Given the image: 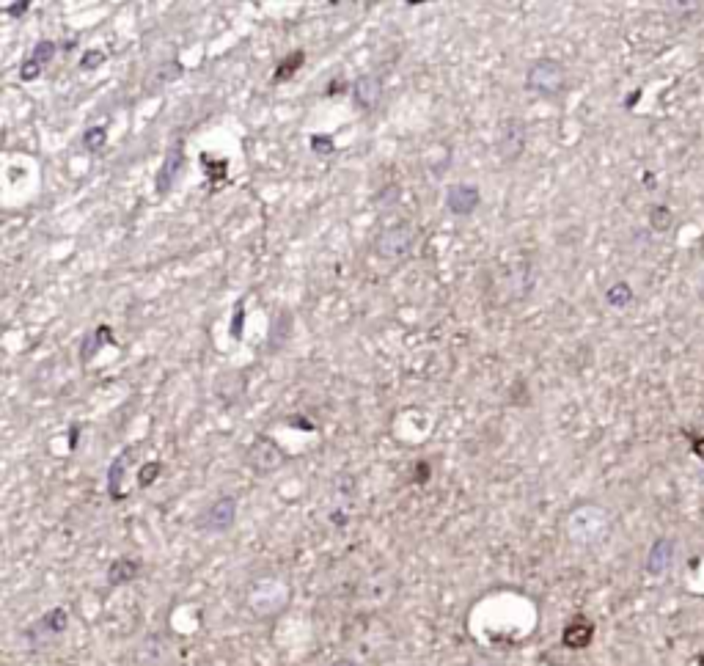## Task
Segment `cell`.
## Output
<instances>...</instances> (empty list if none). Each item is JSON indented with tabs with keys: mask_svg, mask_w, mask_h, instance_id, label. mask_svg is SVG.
<instances>
[{
	"mask_svg": "<svg viewBox=\"0 0 704 666\" xmlns=\"http://www.w3.org/2000/svg\"><path fill=\"white\" fill-rule=\"evenodd\" d=\"M55 50H58V45H55L53 39H42V42H36V45H33L31 58L39 64V67H47V64L55 58Z\"/></svg>",
	"mask_w": 704,
	"mask_h": 666,
	"instance_id": "7402d4cb",
	"label": "cell"
},
{
	"mask_svg": "<svg viewBox=\"0 0 704 666\" xmlns=\"http://www.w3.org/2000/svg\"><path fill=\"white\" fill-rule=\"evenodd\" d=\"M141 576V559L138 556H119L113 559L108 567V587H124V584H132L135 578Z\"/></svg>",
	"mask_w": 704,
	"mask_h": 666,
	"instance_id": "5bb4252c",
	"label": "cell"
},
{
	"mask_svg": "<svg viewBox=\"0 0 704 666\" xmlns=\"http://www.w3.org/2000/svg\"><path fill=\"white\" fill-rule=\"evenodd\" d=\"M174 664V650L165 636L149 633L138 647H135V666H171Z\"/></svg>",
	"mask_w": 704,
	"mask_h": 666,
	"instance_id": "8fae6325",
	"label": "cell"
},
{
	"mask_svg": "<svg viewBox=\"0 0 704 666\" xmlns=\"http://www.w3.org/2000/svg\"><path fill=\"white\" fill-rule=\"evenodd\" d=\"M308 146H311V152L319 157H330L333 152H336V144H333V135H325V133H314L311 138H308Z\"/></svg>",
	"mask_w": 704,
	"mask_h": 666,
	"instance_id": "603a6c76",
	"label": "cell"
},
{
	"mask_svg": "<svg viewBox=\"0 0 704 666\" xmlns=\"http://www.w3.org/2000/svg\"><path fill=\"white\" fill-rule=\"evenodd\" d=\"M204 168H207L209 182H212V185H218L220 179L226 177V168H229V163H226V160H212L209 155H204Z\"/></svg>",
	"mask_w": 704,
	"mask_h": 666,
	"instance_id": "484cf974",
	"label": "cell"
},
{
	"mask_svg": "<svg viewBox=\"0 0 704 666\" xmlns=\"http://www.w3.org/2000/svg\"><path fill=\"white\" fill-rule=\"evenodd\" d=\"M240 515V501L231 493H223L215 501H209L207 507L201 510V515L196 518V529L201 534H226L234 529Z\"/></svg>",
	"mask_w": 704,
	"mask_h": 666,
	"instance_id": "277c9868",
	"label": "cell"
},
{
	"mask_svg": "<svg viewBox=\"0 0 704 666\" xmlns=\"http://www.w3.org/2000/svg\"><path fill=\"white\" fill-rule=\"evenodd\" d=\"M242 328H245V306H237L234 320H231V339H240Z\"/></svg>",
	"mask_w": 704,
	"mask_h": 666,
	"instance_id": "f1b7e54d",
	"label": "cell"
},
{
	"mask_svg": "<svg viewBox=\"0 0 704 666\" xmlns=\"http://www.w3.org/2000/svg\"><path fill=\"white\" fill-rule=\"evenodd\" d=\"M182 72H185V67H182L179 61H165V64H160V67L152 72V78L146 83V91H160L163 86H168V83H174L176 78H182Z\"/></svg>",
	"mask_w": 704,
	"mask_h": 666,
	"instance_id": "ac0fdd59",
	"label": "cell"
},
{
	"mask_svg": "<svg viewBox=\"0 0 704 666\" xmlns=\"http://www.w3.org/2000/svg\"><path fill=\"white\" fill-rule=\"evenodd\" d=\"M330 521L336 523V526H347V521H350V518H347V512L344 510H333L330 512Z\"/></svg>",
	"mask_w": 704,
	"mask_h": 666,
	"instance_id": "d6a6232c",
	"label": "cell"
},
{
	"mask_svg": "<svg viewBox=\"0 0 704 666\" xmlns=\"http://www.w3.org/2000/svg\"><path fill=\"white\" fill-rule=\"evenodd\" d=\"M330 666H361L355 658H336Z\"/></svg>",
	"mask_w": 704,
	"mask_h": 666,
	"instance_id": "d590c367",
	"label": "cell"
},
{
	"mask_svg": "<svg viewBox=\"0 0 704 666\" xmlns=\"http://www.w3.org/2000/svg\"><path fill=\"white\" fill-rule=\"evenodd\" d=\"M526 91L542 100H559L567 91V69L556 58H534L526 69Z\"/></svg>",
	"mask_w": 704,
	"mask_h": 666,
	"instance_id": "3957f363",
	"label": "cell"
},
{
	"mask_svg": "<svg viewBox=\"0 0 704 666\" xmlns=\"http://www.w3.org/2000/svg\"><path fill=\"white\" fill-rule=\"evenodd\" d=\"M383 97V80L380 75H358L352 83V102L361 108V111H374L380 105Z\"/></svg>",
	"mask_w": 704,
	"mask_h": 666,
	"instance_id": "4fadbf2b",
	"label": "cell"
},
{
	"mask_svg": "<svg viewBox=\"0 0 704 666\" xmlns=\"http://www.w3.org/2000/svg\"><path fill=\"white\" fill-rule=\"evenodd\" d=\"M674 554H677V543L671 537H658L655 543L649 545L647 554V573L652 578H663L674 565Z\"/></svg>",
	"mask_w": 704,
	"mask_h": 666,
	"instance_id": "7c38bea8",
	"label": "cell"
},
{
	"mask_svg": "<svg viewBox=\"0 0 704 666\" xmlns=\"http://www.w3.org/2000/svg\"><path fill=\"white\" fill-rule=\"evenodd\" d=\"M105 345H116L113 328H110V325H97L94 331L86 333V339H83V345H80V361H83V364L94 361V358L99 356V350Z\"/></svg>",
	"mask_w": 704,
	"mask_h": 666,
	"instance_id": "2e32d148",
	"label": "cell"
},
{
	"mask_svg": "<svg viewBox=\"0 0 704 666\" xmlns=\"http://www.w3.org/2000/svg\"><path fill=\"white\" fill-rule=\"evenodd\" d=\"M413 479H416L418 485H424L429 479V463H418L416 466V474H413Z\"/></svg>",
	"mask_w": 704,
	"mask_h": 666,
	"instance_id": "4dcf8cb0",
	"label": "cell"
},
{
	"mask_svg": "<svg viewBox=\"0 0 704 666\" xmlns=\"http://www.w3.org/2000/svg\"><path fill=\"white\" fill-rule=\"evenodd\" d=\"M77 438H80V424L69 427V449H77Z\"/></svg>",
	"mask_w": 704,
	"mask_h": 666,
	"instance_id": "e575fe53",
	"label": "cell"
},
{
	"mask_svg": "<svg viewBox=\"0 0 704 666\" xmlns=\"http://www.w3.org/2000/svg\"><path fill=\"white\" fill-rule=\"evenodd\" d=\"M633 300H636V292H633V287L627 281H614L611 287L605 289V303L611 309H627V306H633Z\"/></svg>",
	"mask_w": 704,
	"mask_h": 666,
	"instance_id": "d6986e66",
	"label": "cell"
},
{
	"mask_svg": "<svg viewBox=\"0 0 704 666\" xmlns=\"http://www.w3.org/2000/svg\"><path fill=\"white\" fill-rule=\"evenodd\" d=\"M471 666H490V664H484V661H476V664H471Z\"/></svg>",
	"mask_w": 704,
	"mask_h": 666,
	"instance_id": "8d00e7d4",
	"label": "cell"
},
{
	"mask_svg": "<svg viewBox=\"0 0 704 666\" xmlns=\"http://www.w3.org/2000/svg\"><path fill=\"white\" fill-rule=\"evenodd\" d=\"M416 226L410 221H396L385 226L383 232L374 237V254L383 259H402L416 245Z\"/></svg>",
	"mask_w": 704,
	"mask_h": 666,
	"instance_id": "8992f818",
	"label": "cell"
},
{
	"mask_svg": "<svg viewBox=\"0 0 704 666\" xmlns=\"http://www.w3.org/2000/svg\"><path fill=\"white\" fill-rule=\"evenodd\" d=\"M693 455L699 457L704 463V435H699V438H693Z\"/></svg>",
	"mask_w": 704,
	"mask_h": 666,
	"instance_id": "836d02e7",
	"label": "cell"
},
{
	"mask_svg": "<svg viewBox=\"0 0 704 666\" xmlns=\"http://www.w3.org/2000/svg\"><path fill=\"white\" fill-rule=\"evenodd\" d=\"M42 69L44 67H39V64H36V61H33V58L28 56L20 64V80H22V83H31V80H36L39 75H42Z\"/></svg>",
	"mask_w": 704,
	"mask_h": 666,
	"instance_id": "83f0119b",
	"label": "cell"
},
{
	"mask_svg": "<svg viewBox=\"0 0 704 666\" xmlns=\"http://www.w3.org/2000/svg\"><path fill=\"white\" fill-rule=\"evenodd\" d=\"M443 204L446 210L454 215V218H468L473 212L479 210L482 204V190L471 185V182H457V185H449L446 188V196H443Z\"/></svg>",
	"mask_w": 704,
	"mask_h": 666,
	"instance_id": "30bf717a",
	"label": "cell"
},
{
	"mask_svg": "<svg viewBox=\"0 0 704 666\" xmlns=\"http://www.w3.org/2000/svg\"><path fill=\"white\" fill-rule=\"evenodd\" d=\"M289 424H297V430H306V433L314 430V424L308 422V419H303V416H289Z\"/></svg>",
	"mask_w": 704,
	"mask_h": 666,
	"instance_id": "1f68e13d",
	"label": "cell"
},
{
	"mask_svg": "<svg viewBox=\"0 0 704 666\" xmlns=\"http://www.w3.org/2000/svg\"><path fill=\"white\" fill-rule=\"evenodd\" d=\"M105 53L102 50H88V53H83V58H80V69L83 72H94V69H99L102 64H105Z\"/></svg>",
	"mask_w": 704,
	"mask_h": 666,
	"instance_id": "4316f807",
	"label": "cell"
},
{
	"mask_svg": "<svg viewBox=\"0 0 704 666\" xmlns=\"http://www.w3.org/2000/svg\"><path fill=\"white\" fill-rule=\"evenodd\" d=\"M611 529H614L611 512L605 510L603 504H594V501L575 504L564 518V534L578 548H594V545L605 543Z\"/></svg>",
	"mask_w": 704,
	"mask_h": 666,
	"instance_id": "6da1fadb",
	"label": "cell"
},
{
	"mask_svg": "<svg viewBox=\"0 0 704 666\" xmlns=\"http://www.w3.org/2000/svg\"><path fill=\"white\" fill-rule=\"evenodd\" d=\"M649 223H652V229L666 232V229L671 226V210H666L663 204H655V207L649 210Z\"/></svg>",
	"mask_w": 704,
	"mask_h": 666,
	"instance_id": "d4e9b609",
	"label": "cell"
},
{
	"mask_svg": "<svg viewBox=\"0 0 704 666\" xmlns=\"http://www.w3.org/2000/svg\"><path fill=\"white\" fill-rule=\"evenodd\" d=\"M66 628H69V611L64 606H55V609L44 611L39 620L25 628V644L31 650H44V647L58 642L66 633Z\"/></svg>",
	"mask_w": 704,
	"mask_h": 666,
	"instance_id": "5b68a950",
	"label": "cell"
},
{
	"mask_svg": "<svg viewBox=\"0 0 704 666\" xmlns=\"http://www.w3.org/2000/svg\"><path fill=\"white\" fill-rule=\"evenodd\" d=\"M185 163V144L176 141V144L168 146L163 163H160L157 174H154V190H157V196H168V193L174 190V185L179 182V177H182V171H185Z\"/></svg>",
	"mask_w": 704,
	"mask_h": 666,
	"instance_id": "9c48e42d",
	"label": "cell"
},
{
	"mask_svg": "<svg viewBox=\"0 0 704 666\" xmlns=\"http://www.w3.org/2000/svg\"><path fill=\"white\" fill-rule=\"evenodd\" d=\"M528 146V127L520 116H506L501 124V133H498V157L504 163H517L520 157L526 155Z\"/></svg>",
	"mask_w": 704,
	"mask_h": 666,
	"instance_id": "ba28073f",
	"label": "cell"
},
{
	"mask_svg": "<svg viewBox=\"0 0 704 666\" xmlns=\"http://www.w3.org/2000/svg\"><path fill=\"white\" fill-rule=\"evenodd\" d=\"M303 64H306V53H303V50H295L292 56L284 58V61L278 64V69H275L273 83H284V80H289L292 75H295L297 69L303 67Z\"/></svg>",
	"mask_w": 704,
	"mask_h": 666,
	"instance_id": "ffe728a7",
	"label": "cell"
},
{
	"mask_svg": "<svg viewBox=\"0 0 704 666\" xmlns=\"http://www.w3.org/2000/svg\"><path fill=\"white\" fill-rule=\"evenodd\" d=\"M163 474V463L160 460H152V463H143L141 471H138V488H149L154 479Z\"/></svg>",
	"mask_w": 704,
	"mask_h": 666,
	"instance_id": "cb8c5ba5",
	"label": "cell"
},
{
	"mask_svg": "<svg viewBox=\"0 0 704 666\" xmlns=\"http://www.w3.org/2000/svg\"><path fill=\"white\" fill-rule=\"evenodd\" d=\"M105 146H108V130L105 127H88L83 133V149L88 155H97Z\"/></svg>",
	"mask_w": 704,
	"mask_h": 666,
	"instance_id": "44dd1931",
	"label": "cell"
},
{
	"mask_svg": "<svg viewBox=\"0 0 704 666\" xmlns=\"http://www.w3.org/2000/svg\"><path fill=\"white\" fill-rule=\"evenodd\" d=\"M292 603V584L284 576H259L253 578L245 592V606L256 620H275L281 617Z\"/></svg>",
	"mask_w": 704,
	"mask_h": 666,
	"instance_id": "7a4b0ae2",
	"label": "cell"
},
{
	"mask_svg": "<svg viewBox=\"0 0 704 666\" xmlns=\"http://www.w3.org/2000/svg\"><path fill=\"white\" fill-rule=\"evenodd\" d=\"M594 639V622L586 620V617H572L567 625H564V633H561V642L564 647L570 650H583L589 647Z\"/></svg>",
	"mask_w": 704,
	"mask_h": 666,
	"instance_id": "9a60e30c",
	"label": "cell"
},
{
	"mask_svg": "<svg viewBox=\"0 0 704 666\" xmlns=\"http://www.w3.org/2000/svg\"><path fill=\"white\" fill-rule=\"evenodd\" d=\"M132 457H135V449L132 446H127L124 452H121L119 457H113V463H110L108 468V493L113 501H121L124 499V490H121V482H124V468H127V463H130Z\"/></svg>",
	"mask_w": 704,
	"mask_h": 666,
	"instance_id": "e0dca14e",
	"label": "cell"
},
{
	"mask_svg": "<svg viewBox=\"0 0 704 666\" xmlns=\"http://www.w3.org/2000/svg\"><path fill=\"white\" fill-rule=\"evenodd\" d=\"M245 463H248V468H251L253 474H259V477H270V474H275L278 468L284 466L286 455H284V449L275 444L270 435H259V438L248 446Z\"/></svg>",
	"mask_w": 704,
	"mask_h": 666,
	"instance_id": "52a82bcc",
	"label": "cell"
},
{
	"mask_svg": "<svg viewBox=\"0 0 704 666\" xmlns=\"http://www.w3.org/2000/svg\"><path fill=\"white\" fill-rule=\"evenodd\" d=\"M28 9H31V3L22 0V3H9V6H6V14H9V17H25Z\"/></svg>",
	"mask_w": 704,
	"mask_h": 666,
	"instance_id": "f546056e",
	"label": "cell"
}]
</instances>
